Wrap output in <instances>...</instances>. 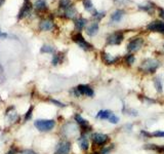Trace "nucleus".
<instances>
[{"label":"nucleus","mask_w":164,"mask_h":154,"mask_svg":"<svg viewBox=\"0 0 164 154\" xmlns=\"http://www.w3.org/2000/svg\"><path fill=\"white\" fill-rule=\"evenodd\" d=\"M160 67V63L155 59H146L140 66V70L145 73H155Z\"/></svg>","instance_id":"nucleus-1"},{"label":"nucleus","mask_w":164,"mask_h":154,"mask_svg":"<svg viewBox=\"0 0 164 154\" xmlns=\"http://www.w3.org/2000/svg\"><path fill=\"white\" fill-rule=\"evenodd\" d=\"M34 125L40 132H49L56 125L54 119H37L34 121Z\"/></svg>","instance_id":"nucleus-2"},{"label":"nucleus","mask_w":164,"mask_h":154,"mask_svg":"<svg viewBox=\"0 0 164 154\" xmlns=\"http://www.w3.org/2000/svg\"><path fill=\"white\" fill-rule=\"evenodd\" d=\"M124 39V35L121 31H117L107 37V43L110 45H119Z\"/></svg>","instance_id":"nucleus-3"},{"label":"nucleus","mask_w":164,"mask_h":154,"mask_svg":"<svg viewBox=\"0 0 164 154\" xmlns=\"http://www.w3.org/2000/svg\"><path fill=\"white\" fill-rule=\"evenodd\" d=\"M73 41H75L76 43H77L78 45L82 48V49H84V50L93 49V46L91 45L90 43H88V42H87L86 40L83 38V36H82L81 33H77V34L74 35V36H73Z\"/></svg>","instance_id":"nucleus-4"},{"label":"nucleus","mask_w":164,"mask_h":154,"mask_svg":"<svg viewBox=\"0 0 164 154\" xmlns=\"http://www.w3.org/2000/svg\"><path fill=\"white\" fill-rule=\"evenodd\" d=\"M91 141L95 144L99 146H103L105 144H107L109 142V136L105 134H101V132H95V134H91Z\"/></svg>","instance_id":"nucleus-5"},{"label":"nucleus","mask_w":164,"mask_h":154,"mask_svg":"<svg viewBox=\"0 0 164 154\" xmlns=\"http://www.w3.org/2000/svg\"><path fill=\"white\" fill-rule=\"evenodd\" d=\"M142 44H144V39L142 38H140V37L138 38H134L127 44V50L129 52H136L140 49Z\"/></svg>","instance_id":"nucleus-6"},{"label":"nucleus","mask_w":164,"mask_h":154,"mask_svg":"<svg viewBox=\"0 0 164 154\" xmlns=\"http://www.w3.org/2000/svg\"><path fill=\"white\" fill-rule=\"evenodd\" d=\"M147 30L164 34V22H162V21H154V22L150 23L148 25Z\"/></svg>","instance_id":"nucleus-7"},{"label":"nucleus","mask_w":164,"mask_h":154,"mask_svg":"<svg viewBox=\"0 0 164 154\" xmlns=\"http://www.w3.org/2000/svg\"><path fill=\"white\" fill-rule=\"evenodd\" d=\"M70 150H71V144H70V142L64 141L58 144L54 154H69Z\"/></svg>","instance_id":"nucleus-8"},{"label":"nucleus","mask_w":164,"mask_h":154,"mask_svg":"<svg viewBox=\"0 0 164 154\" xmlns=\"http://www.w3.org/2000/svg\"><path fill=\"white\" fill-rule=\"evenodd\" d=\"M74 118H75L76 122H77L79 125H81V128H83V130H84V132H89V130H91V126L89 125L88 121H87L86 119H84V118L82 117L80 114H75Z\"/></svg>","instance_id":"nucleus-9"},{"label":"nucleus","mask_w":164,"mask_h":154,"mask_svg":"<svg viewBox=\"0 0 164 154\" xmlns=\"http://www.w3.org/2000/svg\"><path fill=\"white\" fill-rule=\"evenodd\" d=\"M77 88H78V91H79V93H81V95H87V97H93V95H95V91H93V89L91 88L89 85L80 84L77 86Z\"/></svg>","instance_id":"nucleus-10"},{"label":"nucleus","mask_w":164,"mask_h":154,"mask_svg":"<svg viewBox=\"0 0 164 154\" xmlns=\"http://www.w3.org/2000/svg\"><path fill=\"white\" fill-rule=\"evenodd\" d=\"M101 59L104 61V63L106 65H113L118 61V58L117 56H111L108 52H101Z\"/></svg>","instance_id":"nucleus-11"},{"label":"nucleus","mask_w":164,"mask_h":154,"mask_svg":"<svg viewBox=\"0 0 164 154\" xmlns=\"http://www.w3.org/2000/svg\"><path fill=\"white\" fill-rule=\"evenodd\" d=\"M54 28V24L51 20H44L41 21L39 24V29L42 31H50Z\"/></svg>","instance_id":"nucleus-12"},{"label":"nucleus","mask_w":164,"mask_h":154,"mask_svg":"<svg viewBox=\"0 0 164 154\" xmlns=\"http://www.w3.org/2000/svg\"><path fill=\"white\" fill-rule=\"evenodd\" d=\"M124 15H125V13H124L122 9H117V10H115L114 13L111 15V21L115 23L120 22L123 19V17H124Z\"/></svg>","instance_id":"nucleus-13"},{"label":"nucleus","mask_w":164,"mask_h":154,"mask_svg":"<svg viewBox=\"0 0 164 154\" xmlns=\"http://www.w3.org/2000/svg\"><path fill=\"white\" fill-rule=\"evenodd\" d=\"M97 32H99V24L97 23H91L86 28V34L90 37L95 36Z\"/></svg>","instance_id":"nucleus-14"},{"label":"nucleus","mask_w":164,"mask_h":154,"mask_svg":"<svg viewBox=\"0 0 164 154\" xmlns=\"http://www.w3.org/2000/svg\"><path fill=\"white\" fill-rule=\"evenodd\" d=\"M78 143H79V146H80V148H81V150H83V151L88 150L89 143H88V140H87L85 134H82L81 137L78 139Z\"/></svg>","instance_id":"nucleus-15"},{"label":"nucleus","mask_w":164,"mask_h":154,"mask_svg":"<svg viewBox=\"0 0 164 154\" xmlns=\"http://www.w3.org/2000/svg\"><path fill=\"white\" fill-rule=\"evenodd\" d=\"M31 6H32V4L30 2H25L24 6H23V8L21 9L19 13V19H23V17H27L31 10Z\"/></svg>","instance_id":"nucleus-16"},{"label":"nucleus","mask_w":164,"mask_h":154,"mask_svg":"<svg viewBox=\"0 0 164 154\" xmlns=\"http://www.w3.org/2000/svg\"><path fill=\"white\" fill-rule=\"evenodd\" d=\"M87 20L84 17H79V19H76L75 20V27L78 31H81L82 29L84 28V26L86 25Z\"/></svg>","instance_id":"nucleus-17"},{"label":"nucleus","mask_w":164,"mask_h":154,"mask_svg":"<svg viewBox=\"0 0 164 154\" xmlns=\"http://www.w3.org/2000/svg\"><path fill=\"white\" fill-rule=\"evenodd\" d=\"M112 111L111 110H101L99 111V113L97 114V118H99V119H107L111 116L112 114Z\"/></svg>","instance_id":"nucleus-18"},{"label":"nucleus","mask_w":164,"mask_h":154,"mask_svg":"<svg viewBox=\"0 0 164 154\" xmlns=\"http://www.w3.org/2000/svg\"><path fill=\"white\" fill-rule=\"evenodd\" d=\"M76 15H77V10L74 8L73 5L65 10V17H68V19H74L76 17Z\"/></svg>","instance_id":"nucleus-19"},{"label":"nucleus","mask_w":164,"mask_h":154,"mask_svg":"<svg viewBox=\"0 0 164 154\" xmlns=\"http://www.w3.org/2000/svg\"><path fill=\"white\" fill-rule=\"evenodd\" d=\"M11 110H13V107L7 109L6 115H7V117H8L9 120H11V121H15V120L17 119V111H15V109H13V112H11Z\"/></svg>","instance_id":"nucleus-20"},{"label":"nucleus","mask_w":164,"mask_h":154,"mask_svg":"<svg viewBox=\"0 0 164 154\" xmlns=\"http://www.w3.org/2000/svg\"><path fill=\"white\" fill-rule=\"evenodd\" d=\"M154 85H155V88L158 93H162V91H163V83H162L161 78L156 77V78L154 79Z\"/></svg>","instance_id":"nucleus-21"},{"label":"nucleus","mask_w":164,"mask_h":154,"mask_svg":"<svg viewBox=\"0 0 164 154\" xmlns=\"http://www.w3.org/2000/svg\"><path fill=\"white\" fill-rule=\"evenodd\" d=\"M34 6H35V8L39 11L45 10L46 9V4H45V2H44L43 0H37L36 2H35Z\"/></svg>","instance_id":"nucleus-22"},{"label":"nucleus","mask_w":164,"mask_h":154,"mask_svg":"<svg viewBox=\"0 0 164 154\" xmlns=\"http://www.w3.org/2000/svg\"><path fill=\"white\" fill-rule=\"evenodd\" d=\"M82 3H83V6H84L85 10H87V11L95 10L92 1H91V0H82Z\"/></svg>","instance_id":"nucleus-23"},{"label":"nucleus","mask_w":164,"mask_h":154,"mask_svg":"<svg viewBox=\"0 0 164 154\" xmlns=\"http://www.w3.org/2000/svg\"><path fill=\"white\" fill-rule=\"evenodd\" d=\"M58 6L60 8L62 9H68L70 6H72V3L70 0H60V2H58Z\"/></svg>","instance_id":"nucleus-24"},{"label":"nucleus","mask_w":164,"mask_h":154,"mask_svg":"<svg viewBox=\"0 0 164 154\" xmlns=\"http://www.w3.org/2000/svg\"><path fill=\"white\" fill-rule=\"evenodd\" d=\"M91 15H92L93 19H95V20H97V21H101V19H104V17H106V13H105V11H101V13H99V11L93 10V13H91Z\"/></svg>","instance_id":"nucleus-25"},{"label":"nucleus","mask_w":164,"mask_h":154,"mask_svg":"<svg viewBox=\"0 0 164 154\" xmlns=\"http://www.w3.org/2000/svg\"><path fill=\"white\" fill-rule=\"evenodd\" d=\"M153 8H154V6L151 3H148L147 5H140V6H138V9L147 11V13H153Z\"/></svg>","instance_id":"nucleus-26"},{"label":"nucleus","mask_w":164,"mask_h":154,"mask_svg":"<svg viewBox=\"0 0 164 154\" xmlns=\"http://www.w3.org/2000/svg\"><path fill=\"white\" fill-rule=\"evenodd\" d=\"M62 58H63V56H62V54H56L54 56V58H52V65L54 66H56L58 64H60V62H62Z\"/></svg>","instance_id":"nucleus-27"},{"label":"nucleus","mask_w":164,"mask_h":154,"mask_svg":"<svg viewBox=\"0 0 164 154\" xmlns=\"http://www.w3.org/2000/svg\"><path fill=\"white\" fill-rule=\"evenodd\" d=\"M40 52H43V54H52L54 52V48L50 45H43L41 47Z\"/></svg>","instance_id":"nucleus-28"},{"label":"nucleus","mask_w":164,"mask_h":154,"mask_svg":"<svg viewBox=\"0 0 164 154\" xmlns=\"http://www.w3.org/2000/svg\"><path fill=\"white\" fill-rule=\"evenodd\" d=\"M134 61H136V58H134L133 54H127V56H125V62L127 65H132V64L134 63Z\"/></svg>","instance_id":"nucleus-29"},{"label":"nucleus","mask_w":164,"mask_h":154,"mask_svg":"<svg viewBox=\"0 0 164 154\" xmlns=\"http://www.w3.org/2000/svg\"><path fill=\"white\" fill-rule=\"evenodd\" d=\"M108 120H109V122H111V123L117 124V123L119 122V117L117 116V115H115L114 113H112L110 117L108 118Z\"/></svg>","instance_id":"nucleus-30"},{"label":"nucleus","mask_w":164,"mask_h":154,"mask_svg":"<svg viewBox=\"0 0 164 154\" xmlns=\"http://www.w3.org/2000/svg\"><path fill=\"white\" fill-rule=\"evenodd\" d=\"M114 148V146L111 145V146H107V147H104L103 149L101 150V152H99V154H109L111 152V150Z\"/></svg>","instance_id":"nucleus-31"},{"label":"nucleus","mask_w":164,"mask_h":154,"mask_svg":"<svg viewBox=\"0 0 164 154\" xmlns=\"http://www.w3.org/2000/svg\"><path fill=\"white\" fill-rule=\"evenodd\" d=\"M151 136L155 138H164V132H162V130H156V132H152Z\"/></svg>","instance_id":"nucleus-32"},{"label":"nucleus","mask_w":164,"mask_h":154,"mask_svg":"<svg viewBox=\"0 0 164 154\" xmlns=\"http://www.w3.org/2000/svg\"><path fill=\"white\" fill-rule=\"evenodd\" d=\"M114 1L115 3H117L119 5H126L130 2V0H114Z\"/></svg>","instance_id":"nucleus-33"},{"label":"nucleus","mask_w":164,"mask_h":154,"mask_svg":"<svg viewBox=\"0 0 164 154\" xmlns=\"http://www.w3.org/2000/svg\"><path fill=\"white\" fill-rule=\"evenodd\" d=\"M32 112H33V107H30V109L28 110V112H27L26 115H25V120L30 119L31 116H32Z\"/></svg>","instance_id":"nucleus-34"},{"label":"nucleus","mask_w":164,"mask_h":154,"mask_svg":"<svg viewBox=\"0 0 164 154\" xmlns=\"http://www.w3.org/2000/svg\"><path fill=\"white\" fill-rule=\"evenodd\" d=\"M50 102L54 103V104H56V106H58V107H65V106H66L65 104H63V103L58 102V101H56V100H54V99H50Z\"/></svg>","instance_id":"nucleus-35"},{"label":"nucleus","mask_w":164,"mask_h":154,"mask_svg":"<svg viewBox=\"0 0 164 154\" xmlns=\"http://www.w3.org/2000/svg\"><path fill=\"white\" fill-rule=\"evenodd\" d=\"M125 112L127 113V114L131 115V116H138V111L132 110V109H130V110H125Z\"/></svg>","instance_id":"nucleus-36"},{"label":"nucleus","mask_w":164,"mask_h":154,"mask_svg":"<svg viewBox=\"0 0 164 154\" xmlns=\"http://www.w3.org/2000/svg\"><path fill=\"white\" fill-rule=\"evenodd\" d=\"M140 134H142V136H145L146 138H151L152 137L150 132H145V130H142V132H140Z\"/></svg>","instance_id":"nucleus-37"},{"label":"nucleus","mask_w":164,"mask_h":154,"mask_svg":"<svg viewBox=\"0 0 164 154\" xmlns=\"http://www.w3.org/2000/svg\"><path fill=\"white\" fill-rule=\"evenodd\" d=\"M22 153L23 154H36L34 151H32V150H24Z\"/></svg>","instance_id":"nucleus-38"},{"label":"nucleus","mask_w":164,"mask_h":154,"mask_svg":"<svg viewBox=\"0 0 164 154\" xmlns=\"http://www.w3.org/2000/svg\"><path fill=\"white\" fill-rule=\"evenodd\" d=\"M159 15L164 20V9H162V8L159 9Z\"/></svg>","instance_id":"nucleus-39"},{"label":"nucleus","mask_w":164,"mask_h":154,"mask_svg":"<svg viewBox=\"0 0 164 154\" xmlns=\"http://www.w3.org/2000/svg\"><path fill=\"white\" fill-rule=\"evenodd\" d=\"M0 37H1V38H6L7 34H5V33H2L1 31H0Z\"/></svg>","instance_id":"nucleus-40"},{"label":"nucleus","mask_w":164,"mask_h":154,"mask_svg":"<svg viewBox=\"0 0 164 154\" xmlns=\"http://www.w3.org/2000/svg\"><path fill=\"white\" fill-rule=\"evenodd\" d=\"M15 150L13 149V150H10V151H9V152H7L6 154H13V153H15Z\"/></svg>","instance_id":"nucleus-41"},{"label":"nucleus","mask_w":164,"mask_h":154,"mask_svg":"<svg viewBox=\"0 0 164 154\" xmlns=\"http://www.w3.org/2000/svg\"><path fill=\"white\" fill-rule=\"evenodd\" d=\"M4 2V0H0V6H1V5H2V3Z\"/></svg>","instance_id":"nucleus-42"},{"label":"nucleus","mask_w":164,"mask_h":154,"mask_svg":"<svg viewBox=\"0 0 164 154\" xmlns=\"http://www.w3.org/2000/svg\"><path fill=\"white\" fill-rule=\"evenodd\" d=\"M25 2H29V0H25Z\"/></svg>","instance_id":"nucleus-43"},{"label":"nucleus","mask_w":164,"mask_h":154,"mask_svg":"<svg viewBox=\"0 0 164 154\" xmlns=\"http://www.w3.org/2000/svg\"><path fill=\"white\" fill-rule=\"evenodd\" d=\"M92 154H99V153H97V152H95V153H92Z\"/></svg>","instance_id":"nucleus-44"},{"label":"nucleus","mask_w":164,"mask_h":154,"mask_svg":"<svg viewBox=\"0 0 164 154\" xmlns=\"http://www.w3.org/2000/svg\"><path fill=\"white\" fill-rule=\"evenodd\" d=\"M163 47H164V44H163Z\"/></svg>","instance_id":"nucleus-45"}]
</instances>
